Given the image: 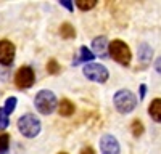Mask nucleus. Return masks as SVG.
<instances>
[{
    "instance_id": "nucleus-22",
    "label": "nucleus",
    "mask_w": 161,
    "mask_h": 154,
    "mask_svg": "<svg viewBox=\"0 0 161 154\" xmlns=\"http://www.w3.org/2000/svg\"><path fill=\"white\" fill-rule=\"evenodd\" d=\"M79 154H95V151H93V148L92 146H84L82 149H80V152Z\"/></svg>"
},
{
    "instance_id": "nucleus-3",
    "label": "nucleus",
    "mask_w": 161,
    "mask_h": 154,
    "mask_svg": "<svg viewBox=\"0 0 161 154\" xmlns=\"http://www.w3.org/2000/svg\"><path fill=\"white\" fill-rule=\"evenodd\" d=\"M34 105H36V109L44 116L52 114L58 108L57 96H55L53 92H50V90H40L34 98Z\"/></svg>"
},
{
    "instance_id": "nucleus-13",
    "label": "nucleus",
    "mask_w": 161,
    "mask_h": 154,
    "mask_svg": "<svg viewBox=\"0 0 161 154\" xmlns=\"http://www.w3.org/2000/svg\"><path fill=\"white\" fill-rule=\"evenodd\" d=\"M80 55H79V58L77 59H74L73 63L74 64H77V63H84V64H89L90 61H93V58H95V53H93L92 50H89L87 47H80Z\"/></svg>"
},
{
    "instance_id": "nucleus-8",
    "label": "nucleus",
    "mask_w": 161,
    "mask_h": 154,
    "mask_svg": "<svg viewBox=\"0 0 161 154\" xmlns=\"http://www.w3.org/2000/svg\"><path fill=\"white\" fill-rule=\"evenodd\" d=\"M100 151L102 154H119L121 152V146L116 136L106 133L100 138Z\"/></svg>"
},
{
    "instance_id": "nucleus-4",
    "label": "nucleus",
    "mask_w": 161,
    "mask_h": 154,
    "mask_svg": "<svg viewBox=\"0 0 161 154\" xmlns=\"http://www.w3.org/2000/svg\"><path fill=\"white\" fill-rule=\"evenodd\" d=\"M110 56L119 63L121 66H129L130 64V59H132V53H130V48L126 42H123L121 38H116V40L110 42Z\"/></svg>"
},
{
    "instance_id": "nucleus-20",
    "label": "nucleus",
    "mask_w": 161,
    "mask_h": 154,
    "mask_svg": "<svg viewBox=\"0 0 161 154\" xmlns=\"http://www.w3.org/2000/svg\"><path fill=\"white\" fill-rule=\"evenodd\" d=\"M16 103H18V100H16V96H10V98H7V101H5V111H7V114L10 116L13 111H15V108H16Z\"/></svg>"
},
{
    "instance_id": "nucleus-25",
    "label": "nucleus",
    "mask_w": 161,
    "mask_h": 154,
    "mask_svg": "<svg viewBox=\"0 0 161 154\" xmlns=\"http://www.w3.org/2000/svg\"><path fill=\"white\" fill-rule=\"evenodd\" d=\"M58 154H68V152H58Z\"/></svg>"
},
{
    "instance_id": "nucleus-1",
    "label": "nucleus",
    "mask_w": 161,
    "mask_h": 154,
    "mask_svg": "<svg viewBox=\"0 0 161 154\" xmlns=\"http://www.w3.org/2000/svg\"><path fill=\"white\" fill-rule=\"evenodd\" d=\"M113 103H114V108L118 109V112L121 114H129L136 109L137 106V96L134 95L130 90L127 88H121L114 93L113 96Z\"/></svg>"
},
{
    "instance_id": "nucleus-15",
    "label": "nucleus",
    "mask_w": 161,
    "mask_h": 154,
    "mask_svg": "<svg viewBox=\"0 0 161 154\" xmlns=\"http://www.w3.org/2000/svg\"><path fill=\"white\" fill-rule=\"evenodd\" d=\"M74 3L77 5V8H79V10L87 11V10H92V8L95 7L98 2H97V0H76Z\"/></svg>"
},
{
    "instance_id": "nucleus-14",
    "label": "nucleus",
    "mask_w": 161,
    "mask_h": 154,
    "mask_svg": "<svg viewBox=\"0 0 161 154\" xmlns=\"http://www.w3.org/2000/svg\"><path fill=\"white\" fill-rule=\"evenodd\" d=\"M60 35L63 38H66V40H69V38H74L76 37V29L74 26L69 24V23H63L60 26Z\"/></svg>"
},
{
    "instance_id": "nucleus-2",
    "label": "nucleus",
    "mask_w": 161,
    "mask_h": 154,
    "mask_svg": "<svg viewBox=\"0 0 161 154\" xmlns=\"http://www.w3.org/2000/svg\"><path fill=\"white\" fill-rule=\"evenodd\" d=\"M40 128H42V124H40L39 117L31 112L23 114L18 119V130L26 138H36L40 133Z\"/></svg>"
},
{
    "instance_id": "nucleus-17",
    "label": "nucleus",
    "mask_w": 161,
    "mask_h": 154,
    "mask_svg": "<svg viewBox=\"0 0 161 154\" xmlns=\"http://www.w3.org/2000/svg\"><path fill=\"white\" fill-rule=\"evenodd\" d=\"M143 130H145V127H143V124L139 119H136V121L130 124V132H132L134 136H140L143 133Z\"/></svg>"
},
{
    "instance_id": "nucleus-10",
    "label": "nucleus",
    "mask_w": 161,
    "mask_h": 154,
    "mask_svg": "<svg viewBox=\"0 0 161 154\" xmlns=\"http://www.w3.org/2000/svg\"><path fill=\"white\" fill-rule=\"evenodd\" d=\"M152 56H153V50L148 44L142 42L139 45V61L143 64V66H147L150 61H152Z\"/></svg>"
},
{
    "instance_id": "nucleus-12",
    "label": "nucleus",
    "mask_w": 161,
    "mask_h": 154,
    "mask_svg": "<svg viewBox=\"0 0 161 154\" xmlns=\"http://www.w3.org/2000/svg\"><path fill=\"white\" fill-rule=\"evenodd\" d=\"M148 114H150V117L161 124V98H155L152 103H150V106H148Z\"/></svg>"
},
{
    "instance_id": "nucleus-24",
    "label": "nucleus",
    "mask_w": 161,
    "mask_h": 154,
    "mask_svg": "<svg viewBox=\"0 0 161 154\" xmlns=\"http://www.w3.org/2000/svg\"><path fill=\"white\" fill-rule=\"evenodd\" d=\"M155 69H156V72H159V74H161V56L155 61Z\"/></svg>"
},
{
    "instance_id": "nucleus-9",
    "label": "nucleus",
    "mask_w": 161,
    "mask_h": 154,
    "mask_svg": "<svg viewBox=\"0 0 161 154\" xmlns=\"http://www.w3.org/2000/svg\"><path fill=\"white\" fill-rule=\"evenodd\" d=\"M106 48H110V44L106 40V37H95L92 42V50L95 56H106Z\"/></svg>"
},
{
    "instance_id": "nucleus-6",
    "label": "nucleus",
    "mask_w": 161,
    "mask_h": 154,
    "mask_svg": "<svg viewBox=\"0 0 161 154\" xmlns=\"http://www.w3.org/2000/svg\"><path fill=\"white\" fill-rule=\"evenodd\" d=\"M36 82V74L31 66H21L15 74V84L18 88H31Z\"/></svg>"
},
{
    "instance_id": "nucleus-21",
    "label": "nucleus",
    "mask_w": 161,
    "mask_h": 154,
    "mask_svg": "<svg viewBox=\"0 0 161 154\" xmlns=\"http://www.w3.org/2000/svg\"><path fill=\"white\" fill-rule=\"evenodd\" d=\"M60 3L66 8V10H68V11H73V2H71V0H60Z\"/></svg>"
},
{
    "instance_id": "nucleus-5",
    "label": "nucleus",
    "mask_w": 161,
    "mask_h": 154,
    "mask_svg": "<svg viewBox=\"0 0 161 154\" xmlns=\"http://www.w3.org/2000/svg\"><path fill=\"white\" fill-rule=\"evenodd\" d=\"M82 72H84V75L87 77L89 80L97 82V84H105L106 80H108V77H110L108 69H106L103 64H98V63H89V64H84Z\"/></svg>"
},
{
    "instance_id": "nucleus-11",
    "label": "nucleus",
    "mask_w": 161,
    "mask_h": 154,
    "mask_svg": "<svg viewBox=\"0 0 161 154\" xmlns=\"http://www.w3.org/2000/svg\"><path fill=\"white\" fill-rule=\"evenodd\" d=\"M76 111V106H74V103L69 101L68 98H63L60 101V105H58V112L60 116H63V117H69V116H73Z\"/></svg>"
},
{
    "instance_id": "nucleus-18",
    "label": "nucleus",
    "mask_w": 161,
    "mask_h": 154,
    "mask_svg": "<svg viewBox=\"0 0 161 154\" xmlns=\"http://www.w3.org/2000/svg\"><path fill=\"white\" fill-rule=\"evenodd\" d=\"M60 71H61V66L58 64L57 59H48V61H47V72H48V74L57 75V74H60Z\"/></svg>"
},
{
    "instance_id": "nucleus-19",
    "label": "nucleus",
    "mask_w": 161,
    "mask_h": 154,
    "mask_svg": "<svg viewBox=\"0 0 161 154\" xmlns=\"http://www.w3.org/2000/svg\"><path fill=\"white\" fill-rule=\"evenodd\" d=\"M10 116L7 114L5 108H0V130H5V128L10 125Z\"/></svg>"
},
{
    "instance_id": "nucleus-16",
    "label": "nucleus",
    "mask_w": 161,
    "mask_h": 154,
    "mask_svg": "<svg viewBox=\"0 0 161 154\" xmlns=\"http://www.w3.org/2000/svg\"><path fill=\"white\" fill-rule=\"evenodd\" d=\"M10 151V135L2 133L0 135V154H7Z\"/></svg>"
},
{
    "instance_id": "nucleus-7",
    "label": "nucleus",
    "mask_w": 161,
    "mask_h": 154,
    "mask_svg": "<svg viewBox=\"0 0 161 154\" xmlns=\"http://www.w3.org/2000/svg\"><path fill=\"white\" fill-rule=\"evenodd\" d=\"M15 53L16 48L10 42L8 38H2L0 40V64L2 66H11V63L15 61Z\"/></svg>"
},
{
    "instance_id": "nucleus-23",
    "label": "nucleus",
    "mask_w": 161,
    "mask_h": 154,
    "mask_svg": "<svg viewBox=\"0 0 161 154\" xmlns=\"http://www.w3.org/2000/svg\"><path fill=\"white\" fill-rule=\"evenodd\" d=\"M145 95H147V85L142 84V85H140V100H143Z\"/></svg>"
}]
</instances>
